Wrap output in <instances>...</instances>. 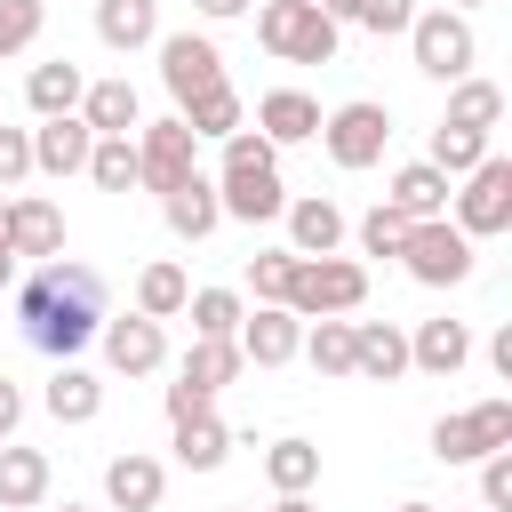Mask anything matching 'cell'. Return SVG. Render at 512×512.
Masks as SVG:
<instances>
[{
	"instance_id": "obj_39",
	"label": "cell",
	"mask_w": 512,
	"mask_h": 512,
	"mask_svg": "<svg viewBox=\"0 0 512 512\" xmlns=\"http://www.w3.org/2000/svg\"><path fill=\"white\" fill-rule=\"evenodd\" d=\"M288 280H296V248H264V256H248V288H256V304H288Z\"/></svg>"
},
{
	"instance_id": "obj_19",
	"label": "cell",
	"mask_w": 512,
	"mask_h": 512,
	"mask_svg": "<svg viewBox=\"0 0 512 512\" xmlns=\"http://www.w3.org/2000/svg\"><path fill=\"white\" fill-rule=\"evenodd\" d=\"M160 208H168V232H176V240H208V232L224 224V208H216V176H200V168H192L176 192H160Z\"/></svg>"
},
{
	"instance_id": "obj_31",
	"label": "cell",
	"mask_w": 512,
	"mask_h": 512,
	"mask_svg": "<svg viewBox=\"0 0 512 512\" xmlns=\"http://www.w3.org/2000/svg\"><path fill=\"white\" fill-rule=\"evenodd\" d=\"M184 296H192L184 264H168V256H160V264H144V272H136V312H144V320H176V312H184Z\"/></svg>"
},
{
	"instance_id": "obj_13",
	"label": "cell",
	"mask_w": 512,
	"mask_h": 512,
	"mask_svg": "<svg viewBox=\"0 0 512 512\" xmlns=\"http://www.w3.org/2000/svg\"><path fill=\"white\" fill-rule=\"evenodd\" d=\"M296 344H304V320H296L288 304H256V312H240V360H256V368H288Z\"/></svg>"
},
{
	"instance_id": "obj_37",
	"label": "cell",
	"mask_w": 512,
	"mask_h": 512,
	"mask_svg": "<svg viewBox=\"0 0 512 512\" xmlns=\"http://www.w3.org/2000/svg\"><path fill=\"white\" fill-rule=\"evenodd\" d=\"M184 312H192V336H240V312H248V304H240L232 288H192Z\"/></svg>"
},
{
	"instance_id": "obj_42",
	"label": "cell",
	"mask_w": 512,
	"mask_h": 512,
	"mask_svg": "<svg viewBox=\"0 0 512 512\" xmlns=\"http://www.w3.org/2000/svg\"><path fill=\"white\" fill-rule=\"evenodd\" d=\"M480 504H488V512L512 504V448H488V456H480Z\"/></svg>"
},
{
	"instance_id": "obj_34",
	"label": "cell",
	"mask_w": 512,
	"mask_h": 512,
	"mask_svg": "<svg viewBox=\"0 0 512 512\" xmlns=\"http://www.w3.org/2000/svg\"><path fill=\"white\" fill-rule=\"evenodd\" d=\"M448 88H456V96H448V128H496V120H504V88H496V80H472V72H464V80H448Z\"/></svg>"
},
{
	"instance_id": "obj_24",
	"label": "cell",
	"mask_w": 512,
	"mask_h": 512,
	"mask_svg": "<svg viewBox=\"0 0 512 512\" xmlns=\"http://www.w3.org/2000/svg\"><path fill=\"white\" fill-rule=\"evenodd\" d=\"M160 488H168V472H160L152 456H136V448L104 464V496H112L120 512H160Z\"/></svg>"
},
{
	"instance_id": "obj_21",
	"label": "cell",
	"mask_w": 512,
	"mask_h": 512,
	"mask_svg": "<svg viewBox=\"0 0 512 512\" xmlns=\"http://www.w3.org/2000/svg\"><path fill=\"white\" fill-rule=\"evenodd\" d=\"M80 96H88V80H80V64H72V56H48V64H32V72H24V104H32L40 120L80 112Z\"/></svg>"
},
{
	"instance_id": "obj_23",
	"label": "cell",
	"mask_w": 512,
	"mask_h": 512,
	"mask_svg": "<svg viewBox=\"0 0 512 512\" xmlns=\"http://www.w3.org/2000/svg\"><path fill=\"white\" fill-rule=\"evenodd\" d=\"M464 360H472V328L464 320H424L408 336V368H424V376H456Z\"/></svg>"
},
{
	"instance_id": "obj_36",
	"label": "cell",
	"mask_w": 512,
	"mask_h": 512,
	"mask_svg": "<svg viewBox=\"0 0 512 512\" xmlns=\"http://www.w3.org/2000/svg\"><path fill=\"white\" fill-rule=\"evenodd\" d=\"M88 176H96V192H128L136 184V136H96L88 144Z\"/></svg>"
},
{
	"instance_id": "obj_49",
	"label": "cell",
	"mask_w": 512,
	"mask_h": 512,
	"mask_svg": "<svg viewBox=\"0 0 512 512\" xmlns=\"http://www.w3.org/2000/svg\"><path fill=\"white\" fill-rule=\"evenodd\" d=\"M0 248H8V200H0Z\"/></svg>"
},
{
	"instance_id": "obj_11",
	"label": "cell",
	"mask_w": 512,
	"mask_h": 512,
	"mask_svg": "<svg viewBox=\"0 0 512 512\" xmlns=\"http://www.w3.org/2000/svg\"><path fill=\"white\" fill-rule=\"evenodd\" d=\"M488 448H512V400H480V408L432 424V456L440 464H480Z\"/></svg>"
},
{
	"instance_id": "obj_35",
	"label": "cell",
	"mask_w": 512,
	"mask_h": 512,
	"mask_svg": "<svg viewBox=\"0 0 512 512\" xmlns=\"http://www.w3.org/2000/svg\"><path fill=\"white\" fill-rule=\"evenodd\" d=\"M480 160H488V128H448V120L432 128V168H440V176H464V168H480Z\"/></svg>"
},
{
	"instance_id": "obj_7",
	"label": "cell",
	"mask_w": 512,
	"mask_h": 512,
	"mask_svg": "<svg viewBox=\"0 0 512 512\" xmlns=\"http://www.w3.org/2000/svg\"><path fill=\"white\" fill-rule=\"evenodd\" d=\"M400 264H408V280H424V288H456V280H472V240H464L448 216H416L408 240H400Z\"/></svg>"
},
{
	"instance_id": "obj_53",
	"label": "cell",
	"mask_w": 512,
	"mask_h": 512,
	"mask_svg": "<svg viewBox=\"0 0 512 512\" xmlns=\"http://www.w3.org/2000/svg\"><path fill=\"white\" fill-rule=\"evenodd\" d=\"M232 512H240V504H232Z\"/></svg>"
},
{
	"instance_id": "obj_17",
	"label": "cell",
	"mask_w": 512,
	"mask_h": 512,
	"mask_svg": "<svg viewBox=\"0 0 512 512\" xmlns=\"http://www.w3.org/2000/svg\"><path fill=\"white\" fill-rule=\"evenodd\" d=\"M352 376H368V384L408 376V336L392 320H352Z\"/></svg>"
},
{
	"instance_id": "obj_10",
	"label": "cell",
	"mask_w": 512,
	"mask_h": 512,
	"mask_svg": "<svg viewBox=\"0 0 512 512\" xmlns=\"http://www.w3.org/2000/svg\"><path fill=\"white\" fill-rule=\"evenodd\" d=\"M192 168H200V136H192L176 112L152 120V128H136V184H144V192H176Z\"/></svg>"
},
{
	"instance_id": "obj_8",
	"label": "cell",
	"mask_w": 512,
	"mask_h": 512,
	"mask_svg": "<svg viewBox=\"0 0 512 512\" xmlns=\"http://www.w3.org/2000/svg\"><path fill=\"white\" fill-rule=\"evenodd\" d=\"M456 232L464 240H496V232H512V160H480V168H464V192H456Z\"/></svg>"
},
{
	"instance_id": "obj_2",
	"label": "cell",
	"mask_w": 512,
	"mask_h": 512,
	"mask_svg": "<svg viewBox=\"0 0 512 512\" xmlns=\"http://www.w3.org/2000/svg\"><path fill=\"white\" fill-rule=\"evenodd\" d=\"M216 208L240 216V224H272L288 208V184H280V144L264 128H232L224 136V176H216Z\"/></svg>"
},
{
	"instance_id": "obj_50",
	"label": "cell",
	"mask_w": 512,
	"mask_h": 512,
	"mask_svg": "<svg viewBox=\"0 0 512 512\" xmlns=\"http://www.w3.org/2000/svg\"><path fill=\"white\" fill-rule=\"evenodd\" d=\"M400 512H440V504H400Z\"/></svg>"
},
{
	"instance_id": "obj_22",
	"label": "cell",
	"mask_w": 512,
	"mask_h": 512,
	"mask_svg": "<svg viewBox=\"0 0 512 512\" xmlns=\"http://www.w3.org/2000/svg\"><path fill=\"white\" fill-rule=\"evenodd\" d=\"M256 128L272 144H312L320 136V104L304 88H272V96H256Z\"/></svg>"
},
{
	"instance_id": "obj_43",
	"label": "cell",
	"mask_w": 512,
	"mask_h": 512,
	"mask_svg": "<svg viewBox=\"0 0 512 512\" xmlns=\"http://www.w3.org/2000/svg\"><path fill=\"white\" fill-rule=\"evenodd\" d=\"M32 176V128H0V192Z\"/></svg>"
},
{
	"instance_id": "obj_25",
	"label": "cell",
	"mask_w": 512,
	"mask_h": 512,
	"mask_svg": "<svg viewBox=\"0 0 512 512\" xmlns=\"http://www.w3.org/2000/svg\"><path fill=\"white\" fill-rule=\"evenodd\" d=\"M96 40L120 48V56L160 40V0H96Z\"/></svg>"
},
{
	"instance_id": "obj_1",
	"label": "cell",
	"mask_w": 512,
	"mask_h": 512,
	"mask_svg": "<svg viewBox=\"0 0 512 512\" xmlns=\"http://www.w3.org/2000/svg\"><path fill=\"white\" fill-rule=\"evenodd\" d=\"M16 328H24L32 352L72 360V352L104 328V280H96L88 264H72V256H48V264L16 288Z\"/></svg>"
},
{
	"instance_id": "obj_30",
	"label": "cell",
	"mask_w": 512,
	"mask_h": 512,
	"mask_svg": "<svg viewBox=\"0 0 512 512\" xmlns=\"http://www.w3.org/2000/svg\"><path fill=\"white\" fill-rule=\"evenodd\" d=\"M176 120H184L192 136H216V144H224L232 128H248V104H240V88L224 80V88H208V96H192V104H184Z\"/></svg>"
},
{
	"instance_id": "obj_51",
	"label": "cell",
	"mask_w": 512,
	"mask_h": 512,
	"mask_svg": "<svg viewBox=\"0 0 512 512\" xmlns=\"http://www.w3.org/2000/svg\"><path fill=\"white\" fill-rule=\"evenodd\" d=\"M448 8H480V0H448Z\"/></svg>"
},
{
	"instance_id": "obj_14",
	"label": "cell",
	"mask_w": 512,
	"mask_h": 512,
	"mask_svg": "<svg viewBox=\"0 0 512 512\" xmlns=\"http://www.w3.org/2000/svg\"><path fill=\"white\" fill-rule=\"evenodd\" d=\"M88 144H96V128H88L80 112H56V120L32 128V168H40V176H80V168H88Z\"/></svg>"
},
{
	"instance_id": "obj_38",
	"label": "cell",
	"mask_w": 512,
	"mask_h": 512,
	"mask_svg": "<svg viewBox=\"0 0 512 512\" xmlns=\"http://www.w3.org/2000/svg\"><path fill=\"white\" fill-rule=\"evenodd\" d=\"M408 224H416V216H400L392 200H376V208L360 216V256H400V240H408Z\"/></svg>"
},
{
	"instance_id": "obj_29",
	"label": "cell",
	"mask_w": 512,
	"mask_h": 512,
	"mask_svg": "<svg viewBox=\"0 0 512 512\" xmlns=\"http://www.w3.org/2000/svg\"><path fill=\"white\" fill-rule=\"evenodd\" d=\"M400 216H448V176L432 168V160H408L400 176H392V192H384Z\"/></svg>"
},
{
	"instance_id": "obj_9",
	"label": "cell",
	"mask_w": 512,
	"mask_h": 512,
	"mask_svg": "<svg viewBox=\"0 0 512 512\" xmlns=\"http://www.w3.org/2000/svg\"><path fill=\"white\" fill-rule=\"evenodd\" d=\"M232 376H240V336H192V352H184V368H176V384H168V416L208 408Z\"/></svg>"
},
{
	"instance_id": "obj_28",
	"label": "cell",
	"mask_w": 512,
	"mask_h": 512,
	"mask_svg": "<svg viewBox=\"0 0 512 512\" xmlns=\"http://www.w3.org/2000/svg\"><path fill=\"white\" fill-rule=\"evenodd\" d=\"M224 456H232V432L216 424V408L176 416V464H184V472H216Z\"/></svg>"
},
{
	"instance_id": "obj_47",
	"label": "cell",
	"mask_w": 512,
	"mask_h": 512,
	"mask_svg": "<svg viewBox=\"0 0 512 512\" xmlns=\"http://www.w3.org/2000/svg\"><path fill=\"white\" fill-rule=\"evenodd\" d=\"M272 512H320V504H312V496H280Z\"/></svg>"
},
{
	"instance_id": "obj_15",
	"label": "cell",
	"mask_w": 512,
	"mask_h": 512,
	"mask_svg": "<svg viewBox=\"0 0 512 512\" xmlns=\"http://www.w3.org/2000/svg\"><path fill=\"white\" fill-rule=\"evenodd\" d=\"M8 256H64V208L56 200H40V192H24V200H8Z\"/></svg>"
},
{
	"instance_id": "obj_48",
	"label": "cell",
	"mask_w": 512,
	"mask_h": 512,
	"mask_svg": "<svg viewBox=\"0 0 512 512\" xmlns=\"http://www.w3.org/2000/svg\"><path fill=\"white\" fill-rule=\"evenodd\" d=\"M8 280H16V256H8V248H0V288H8Z\"/></svg>"
},
{
	"instance_id": "obj_41",
	"label": "cell",
	"mask_w": 512,
	"mask_h": 512,
	"mask_svg": "<svg viewBox=\"0 0 512 512\" xmlns=\"http://www.w3.org/2000/svg\"><path fill=\"white\" fill-rule=\"evenodd\" d=\"M408 16H416V0H352V24L376 32V40L384 32H408Z\"/></svg>"
},
{
	"instance_id": "obj_18",
	"label": "cell",
	"mask_w": 512,
	"mask_h": 512,
	"mask_svg": "<svg viewBox=\"0 0 512 512\" xmlns=\"http://www.w3.org/2000/svg\"><path fill=\"white\" fill-rule=\"evenodd\" d=\"M48 456L40 448H16V440H0V512H40L48 504Z\"/></svg>"
},
{
	"instance_id": "obj_16",
	"label": "cell",
	"mask_w": 512,
	"mask_h": 512,
	"mask_svg": "<svg viewBox=\"0 0 512 512\" xmlns=\"http://www.w3.org/2000/svg\"><path fill=\"white\" fill-rule=\"evenodd\" d=\"M104 360H112L120 376H152V368L168 360V336H160V320H144V312H128V320H104Z\"/></svg>"
},
{
	"instance_id": "obj_52",
	"label": "cell",
	"mask_w": 512,
	"mask_h": 512,
	"mask_svg": "<svg viewBox=\"0 0 512 512\" xmlns=\"http://www.w3.org/2000/svg\"><path fill=\"white\" fill-rule=\"evenodd\" d=\"M64 512H80V504H64Z\"/></svg>"
},
{
	"instance_id": "obj_4",
	"label": "cell",
	"mask_w": 512,
	"mask_h": 512,
	"mask_svg": "<svg viewBox=\"0 0 512 512\" xmlns=\"http://www.w3.org/2000/svg\"><path fill=\"white\" fill-rule=\"evenodd\" d=\"M256 40H264L280 64H328V56H336V16H320L312 0H264Z\"/></svg>"
},
{
	"instance_id": "obj_45",
	"label": "cell",
	"mask_w": 512,
	"mask_h": 512,
	"mask_svg": "<svg viewBox=\"0 0 512 512\" xmlns=\"http://www.w3.org/2000/svg\"><path fill=\"white\" fill-rule=\"evenodd\" d=\"M488 360H496V376L512 384V328H496V344H488Z\"/></svg>"
},
{
	"instance_id": "obj_6",
	"label": "cell",
	"mask_w": 512,
	"mask_h": 512,
	"mask_svg": "<svg viewBox=\"0 0 512 512\" xmlns=\"http://www.w3.org/2000/svg\"><path fill=\"white\" fill-rule=\"evenodd\" d=\"M320 144H328L336 168H376L384 144H392V112H384L376 96H352V104L320 112Z\"/></svg>"
},
{
	"instance_id": "obj_5",
	"label": "cell",
	"mask_w": 512,
	"mask_h": 512,
	"mask_svg": "<svg viewBox=\"0 0 512 512\" xmlns=\"http://www.w3.org/2000/svg\"><path fill=\"white\" fill-rule=\"evenodd\" d=\"M408 48H416V72H424V80H464L472 56H480L464 8H424V16H408Z\"/></svg>"
},
{
	"instance_id": "obj_33",
	"label": "cell",
	"mask_w": 512,
	"mask_h": 512,
	"mask_svg": "<svg viewBox=\"0 0 512 512\" xmlns=\"http://www.w3.org/2000/svg\"><path fill=\"white\" fill-rule=\"evenodd\" d=\"M264 480H272L280 496H304V488L320 480V448H312V440H272V448H264Z\"/></svg>"
},
{
	"instance_id": "obj_40",
	"label": "cell",
	"mask_w": 512,
	"mask_h": 512,
	"mask_svg": "<svg viewBox=\"0 0 512 512\" xmlns=\"http://www.w3.org/2000/svg\"><path fill=\"white\" fill-rule=\"evenodd\" d=\"M40 16H48V0H0V56H24L40 40Z\"/></svg>"
},
{
	"instance_id": "obj_44",
	"label": "cell",
	"mask_w": 512,
	"mask_h": 512,
	"mask_svg": "<svg viewBox=\"0 0 512 512\" xmlns=\"http://www.w3.org/2000/svg\"><path fill=\"white\" fill-rule=\"evenodd\" d=\"M16 424H24V392H16V384H8V376H0V440H8V432H16Z\"/></svg>"
},
{
	"instance_id": "obj_20",
	"label": "cell",
	"mask_w": 512,
	"mask_h": 512,
	"mask_svg": "<svg viewBox=\"0 0 512 512\" xmlns=\"http://www.w3.org/2000/svg\"><path fill=\"white\" fill-rule=\"evenodd\" d=\"M280 216H288V248H296V256H336V240H344V208H336V200L304 192V200H288Z\"/></svg>"
},
{
	"instance_id": "obj_27",
	"label": "cell",
	"mask_w": 512,
	"mask_h": 512,
	"mask_svg": "<svg viewBox=\"0 0 512 512\" xmlns=\"http://www.w3.org/2000/svg\"><path fill=\"white\" fill-rule=\"evenodd\" d=\"M40 408H48L56 424H88V416L104 408V384H96L88 368H72V360H56V376H48V392H40Z\"/></svg>"
},
{
	"instance_id": "obj_32",
	"label": "cell",
	"mask_w": 512,
	"mask_h": 512,
	"mask_svg": "<svg viewBox=\"0 0 512 512\" xmlns=\"http://www.w3.org/2000/svg\"><path fill=\"white\" fill-rule=\"evenodd\" d=\"M320 376H352V320H336V312H320V320H304V344H296Z\"/></svg>"
},
{
	"instance_id": "obj_26",
	"label": "cell",
	"mask_w": 512,
	"mask_h": 512,
	"mask_svg": "<svg viewBox=\"0 0 512 512\" xmlns=\"http://www.w3.org/2000/svg\"><path fill=\"white\" fill-rule=\"evenodd\" d=\"M80 120H88L96 136H136V128H144V104H136L128 80H96V88L80 96Z\"/></svg>"
},
{
	"instance_id": "obj_12",
	"label": "cell",
	"mask_w": 512,
	"mask_h": 512,
	"mask_svg": "<svg viewBox=\"0 0 512 512\" xmlns=\"http://www.w3.org/2000/svg\"><path fill=\"white\" fill-rule=\"evenodd\" d=\"M160 80H168L176 112H184L192 96L224 88V56H216V40H208V32H168V40H160Z\"/></svg>"
},
{
	"instance_id": "obj_46",
	"label": "cell",
	"mask_w": 512,
	"mask_h": 512,
	"mask_svg": "<svg viewBox=\"0 0 512 512\" xmlns=\"http://www.w3.org/2000/svg\"><path fill=\"white\" fill-rule=\"evenodd\" d=\"M192 8H200V16H208V24H224V16H240V8H248V0H192Z\"/></svg>"
},
{
	"instance_id": "obj_3",
	"label": "cell",
	"mask_w": 512,
	"mask_h": 512,
	"mask_svg": "<svg viewBox=\"0 0 512 512\" xmlns=\"http://www.w3.org/2000/svg\"><path fill=\"white\" fill-rule=\"evenodd\" d=\"M360 304H368V264H352V256H296V280H288V312L296 320L360 312Z\"/></svg>"
}]
</instances>
